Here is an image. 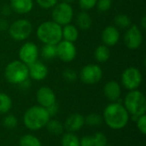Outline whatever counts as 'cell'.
Masks as SVG:
<instances>
[{
    "instance_id": "obj_4",
    "label": "cell",
    "mask_w": 146,
    "mask_h": 146,
    "mask_svg": "<svg viewBox=\"0 0 146 146\" xmlns=\"http://www.w3.org/2000/svg\"><path fill=\"white\" fill-rule=\"evenodd\" d=\"M124 107L129 115L137 118L146 112V99L143 92L139 90L129 91L124 98Z\"/></svg>"
},
{
    "instance_id": "obj_36",
    "label": "cell",
    "mask_w": 146,
    "mask_h": 146,
    "mask_svg": "<svg viewBox=\"0 0 146 146\" xmlns=\"http://www.w3.org/2000/svg\"><path fill=\"white\" fill-rule=\"evenodd\" d=\"M80 146H93L92 136H85L80 139Z\"/></svg>"
},
{
    "instance_id": "obj_9",
    "label": "cell",
    "mask_w": 146,
    "mask_h": 146,
    "mask_svg": "<svg viewBox=\"0 0 146 146\" xmlns=\"http://www.w3.org/2000/svg\"><path fill=\"white\" fill-rule=\"evenodd\" d=\"M103 77V70L97 64H87L84 66L80 73V80L86 85L98 83Z\"/></svg>"
},
{
    "instance_id": "obj_2",
    "label": "cell",
    "mask_w": 146,
    "mask_h": 146,
    "mask_svg": "<svg viewBox=\"0 0 146 146\" xmlns=\"http://www.w3.org/2000/svg\"><path fill=\"white\" fill-rule=\"evenodd\" d=\"M50 119L45 108L39 105H34L26 110L23 115L25 127L31 131H38L45 127Z\"/></svg>"
},
{
    "instance_id": "obj_8",
    "label": "cell",
    "mask_w": 146,
    "mask_h": 146,
    "mask_svg": "<svg viewBox=\"0 0 146 146\" xmlns=\"http://www.w3.org/2000/svg\"><path fill=\"white\" fill-rule=\"evenodd\" d=\"M143 80V76L139 68L129 67L126 68L121 74L122 86L128 91L137 90Z\"/></svg>"
},
{
    "instance_id": "obj_28",
    "label": "cell",
    "mask_w": 146,
    "mask_h": 146,
    "mask_svg": "<svg viewBox=\"0 0 146 146\" xmlns=\"http://www.w3.org/2000/svg\"><path fill=\"white\" fill-rule=\"evenodd\" d=\"M103 116L96 113H91L85 118V124L90 127H98L103 123Z\"/></svg>"
},
{
    "instance_id": "obj_22",
    "label": "cell",
    "mask_w": 146,
    "mask_h": 146,
    "mask_svg": "<svg viewBox=\"0 0 146 146\" xmlns=\"http://www.w3.org/2000/svg\"><path fill=\"white\" fill-rule=\"evenodd\" d=\"M47 131L52 135H60L63 133L64 126L57 120H49L45 126Z\"/></svg>"
},
{
    "instance_id": "obj_25",
    "label": "cell",
    "mask_w": 146,
    "mask_h": 146,
    "mask_svg": "<svg viewBox=\"0 0 146 146\" xmlns=\"http://www.w3.org/2000/svg\"><path fill=\"white\" fill-rule=\"evenodd\" d=\"M11 108L12 100L10 97L4 92H0V114H7Z\"/></svg>"
},
{
    "instance_id": "obj_10",
    "label": "cell",
    "mask_w": 146,
    "mask_h": 146,
    "mask_svg": "<svg viewBox=\"0 0 146 146\" xmlns=\"http://www.w3.org/2000/svg\"><path fill=\"white\" fill-rule=\"evenodd\" d=\"M124 43L129 50L139 49L143 43V34L137 25H131L124 35Z\"/></svg>"
},
{
    "instance_id": "obj_3",
    "label": "cell",
    "mask_w": 146,
    "mask_h": 146,
    "mask_svg": "<svg viewBox=\"0 0 146 146\" xmlns=\"http://www.w3.org/2000/svg\"><path fill=\"white\" fill-rule=\"evenodd\" d=\"M37 37L44 44H57L62 39V26L53 21L41 23L37 28Z\"/></svg>"
},
{
    "instance_id": "obj_18",
    "label": "cell",
    "mask_w": 146,
    "mask_h": 146,
    "mask_svg": "<svg viewBox=\"0 0 146 146\" xmlns=\"http://www.w3.org/2000/svg\"><path fill=\"white\" fill-rule=\"evenodd\" d=\"M9 7L12 11L19 15H25L32 11L33 0H10Z\"/></svg>"
},
{
    "instance_id": "obj_41",
    "label": "cell",
    "mask_w": 146,
    "mask_h": 146,
    "mask_svg": "<svg viewBox=\"0 0 146 146\" xmlns=\"http://www.w3.org/2000/svg\"><path fill=\"white\" fill-rule=\"evenodd\" d=\"M62 2H64V3H74V2H75V0H62Z\"/></svg>"
},
{
    "instance_id": "obj_21",
    "label": "cell",
    "mask_w": 146,
    "mask_h": 146,
    "mask_svg": "<svg viewBox=\"0 0 146 146\" xmlns=\"http://www.w3.org/2000/svg\"><path fill=\"white\" fill-rule=\"evenodd\" d=\"M94 57L98 62H106L110 57V50L108 46L101 44L98 46L94 51Z\"/></svg>"
},
{
    "instance_id": "obj_17",
    "label": "cell",
    "mask_w": 146,
    "mask_h": 146,
    "mask_svg": "<svg viewBox=\"0 0 146 146\" xmlns=\"http://www.w3.org/2000/svg\"><path fill=\"white\" fill-rule=\"evenodd\" d=\"M85 125V117L78 113L70 115L64 124V128L69 133H75L80 130Z\"/></svg>"
},
{
    "instance_id": "obj_23",
    "label": "cell",
    "mask_w": 146,
    "mask_h": 146,
    "mask_svg": "<svg viewBox=\"0 0 146 146\" xmlns=\"http://www.w3.org/2000/svg\"><path fill=\"white\" fill-rule=\"evenodd\" d=\"M61 145L62 146H80V139L74 133L68 132L62 135Z\"/></svg>"
},
{
    "instance_id": "obj_34",
    "label": "cell",
    "mask_w": 146,
    "mask_h": 146,
    "mask_svg": "<svg viewBox=\"0 0 146 146\" xmlns=\"http://www.w3.org/2000/svg\"><path fill=\"white\" fill-rule=\"evenodd\" d=\"M38 3V5L44 9H52L58 2V0H35Z\"/></svg>"
},
{
    "instance_id": "obj_14",
    "label": "cell",
    "mask_w": 146,
    "mask_h": 146,
    "mask_svg": "<svg viewBox=\"0 0 146 146\" xmlns=\"http://www.w3.org/2000/svg\"><path fill=\"white\" fill-rule=\"evenodd\" d=\"M101 38L104 45L108 47L114 46L118 43L120 39V32L117 27L108 26L103 30Z\"/></svg>"
},
{
    "instance_id": "obj_24",
    "label": "cell",
    "mask_w": 146,
    "mask_h": 146,
    "mask_svg": "<svg viewBox=\"0 0 146 146\" xmlns=\"http://www.w3.org/2000/svg\"><path fill=\"white\" fill-rule=\"evenodd\" d=\"M20 146H42V144L38 138L33 134L23 135L19 141Z\"/></svg>"
},
{
    "instance_id": "obj_5",
    "label": "cell",
    "mask_w": 146,
    "mask_h": 146,
    "mask_svg": "<svg viewBox=\"0 0 146 146\" xmlns=\"http://www.w3.org/2000/svg\"><path fill=\"white\" fill-rule=\"evenodd\" d=\"M4 77L9 83L20 85L29 78L28 66L20 60L12 61L4 68Z\"/></svg>"
},
{
    "instance_id": "obj_20",
    "label": "cell",
    "mask_w": 146,
    "mask_h": 146,
    "mask_svg": "<svg viewBox=\"0 0 146 146\" xmlns=\"http://www.w3.org/2000/svg\"><path fill=\"white\" fill-rule=\"evenodd\" d=\"M76 24L79 28L82 30H88L92 25V19L88 13L82 11L79 13L76 17Z\"/></svg>"
},
{
    "instance_id": "obj_12",
    "label": "cell",
    "mask_w": 146,
    "mask_h": 146,
    "mask_svg": "<svg viewBox=\"0 0 146 146\" xmlns=\"http://www.w3.org/2000/svg\"><path fill=\"white\" fill-rule=\"evenodd\" d=\"M77 50L74 43L61 40L56 44V56L64 62H70L76 57Z\"/></svg>"
},
{
    "instance_id": "obj_38",
    "label": "cell",
    "mask_w": 146,
    "mask_h": 146,
    "mask_svg": "<svg viewBox=\"0 0 146 146\" xmlns=\"http://www.w3.org/2000/svg\"><path fill=\"white\" fill-rule=\"evenodd\" d=\"M9 23L6 20L4 19H0V30L1 31H5L8 30L9 28Z\"/></svg>"
},
{
    "instance_id": "obj_42",
    "label": "cell",
    "mask_w": 146,
    "mask_h": 146,
    "mask_svg": "<svg viewBox=\"0 0 146 146\" xmlns=\"http://www.w3.org/2000/svg\"><path fill=\"white\" fill-rule=\"evenodd\" d=\"M106 146H110V145H106Z\"/></svg>"
},
{
    "instance_id": "obj_32",
    "label": "cell",
    "mask_w": 146,
    "mask_h": 146,
    "mask_svg": "<svg viewBox=\"0 0 146 146\" xmlns=\"http://www.w3.org/2000/svg\"><path fill=\"white\" fill-rule=\"evenodd\" d=\"M136 126H137V128L139 129V131L145 135L146 134V115H142L139 117L136 118Z\"/></svg>"
},
{
    "instance_id": "obj_11",
    "label": "cell",
    "mask_w": 146,
    "mask_h": 146,
    "mask_svg": "<svg viewBox=\"0 0 146 146\" xmlns=\"http://www.w3.org/2000/svg\"><path fill=\"white\" fill-rule=\"evenodd\" d=\"M38 55L39 50L38 49V46L33 42L24 43L21 46L19 50L20 61L27 66L38 61Z\"/></svg>"
},
{
    "instance_id": "obj_1",
    "label": "cell",
    "mask_w": 146,
    "mask_h": 146,
    "mask_svg": "<svg viewBox=\"0 0 146 146\" xmlns=\"http://www.w3.org/2000/svg\"><path fill=\"white\" fill-rule=\"evenodd\" d=\"M130 115L124 105L116 102L108 104L103 114V120L106 125L113 130L123 129L129 121Z\"/></svg>"
},
{
    "instance_id": "obj_37",
    "label": "cell",
    "mask_w": 146,
    "mask_h": 146,
    "mask_svg": "<svg viewBox=\"0 0 146 146\" xmlns=\"http://www.w3.org/2000/svg\"><path fill=\"white\" fill-rule=\"evenodd\" d=\"M46 110L49 114V115L51 117V116H55L57 113H58V110H59V108H58V105L56 103H55L54 104L49 106L48 108H46Z\"/></svg>"
},
{
    "instance_id": "obj_19",
    "label": "cell",
    "mask_w": 146,
    "mask_h": 146,
    "mask_svg": "<svg viewBox=\"0 0 146 146\" xmlns=\"http://www.w3.org/2000/svg\"><path fill=\"white\" fill-rule=\"evenodd\" d=\"M62 38L63 40L74 43L79 38V30L78 27L72 24H67L62 27Z\"/></svg>"
},
{
    "instance_id": "obj_39",
    "label": "cell",
    "mask_w": 146,
    "mask_h": 146,
    "mask_svg": "<svg viewBox=\"0 0 146 146\" xmlns=\"http://www.w3.org/2000/svg\"><path fill=\"white\" fill-rule=\"evenodd\" d=\"M19 86H20V87H21V89L27 90V89H28V88L31 86V81H30L28 79H27L26 80H24L23 82H21Z\"/></svg>"
},
{
    "instance_id": "obj_26",
    "label": "cell",
    "mask_w": 146,
    "mask_h": 146,
    "mask_svg": "<svg viewBox=\"0 0 146 146\" xmlns=\"http://www.w3.org/2000/svg\"><path fill=\"white\" fill-rule=\"evenodd\" d=\"M40 54L45 60H51L56 57V44H44L43 45Z\"/></svg>"
},
{
    "instance_id": "obj_30",
    "label": "cell",
    "mask_w": 146,
    "mask_h": 146,
    "mask_svg": "<svg viewBox=\"0 0 146 146\" xmlns=\"http://www.w3.org/2000/svg\"><path fill=\"white\" fill-rule=\"evenodd\" d=\"M3 124L8 129H14L18 125V120L13 115H7L3 120Z\"/></svg>"
},
{
    "instance_id": "obj_7",
    "label": "cell",
    "mask_w": 146,
    "mask_h": 146,
    "mask_svg": "<svg viewBox=\"0 0 146 146\" xmlns=\"http://www.w3.org/2000/svg\"><path fill=\"white\" fill-rule=\"evenodd\" d=\"M51 16L53 21L60 26H65L73 20L74 9L69 3L64 2L57 3L52 8Z\"/></svg>"
},
{
    "instance_id": "obj_33",
    "label": "cell",
    "mask_w": 146,
    "mask_h": 146,
    "mask_svg": "<svg viewBox=\"0 0 146 146\" xmlns=\"http://www.w3.org/2000/svg\"><path fill=\"white\" fill-rule=\"evenodd\" d=\"M112 5V0H98L97 2V8L101 12L108 11Z\"/></svg>"
},
{
    "instance_id": "obj_40",
    "label": "cell",
    "mask_w": 146,
    "mask_h": 146,
    "mask_svg": "<svg viewBox=\"0 0 146 146\" xmlns=\"http://www.w3.org/2000/svg\"><path fill=\"white\" fill-rule=\"evenodd\" d=\"M141 27L143 29H145L146 28V17L145 16H143L141 18Z\"/></svg>"
},
{
    "instance_id": "obj_27",
    "label": "cell",
    "mask_w": 146,
    "mask_h": 146,
    "mask_svg": "<svg viewBox=\"0 0 146 146\" xmlns=\"http://www.w3.org/2000/svg\"><path fill=\"white\" fill-rule=\"evenodd\" d=\"M115 24L117 27L121 29H127L132 25L131 18L125 14H119L115 17Z\"/></svg>"
},
{
    "instance_id": "obj_6",
    "label": "cell",
    "mask_w": 146,
    "mask_h": 146,
    "mask_svg": "<svg viewBox=\"0 0 146 146\" xmlns=\"http://www.w3.org/2000/svg\"><path fill=\"white\" fill-rule=\"evenodd\" d=\"M10 37L15 41L28 38L33 32V24L27 19H19L11 23L8 28Z\"/></svg>"
},
{
    "instance_id": "obj_29",
    "label": "cell",
    "mask_w": 146,
    "mask_h": 146,
    "mask_svg": "<svg viewBox=\"0 0 146 146\" xmlns=\"http://www.w3.org/2000/svg\"><path fill=\"white\" fill-rule=\"evenodd\" d=\"M107 142V137L102 132H98L92 136L93 146H106Z\"/></svg>"
},
{
    "instance_id": "obj_35",
    "label": "cell",
    "mask_w": 146,
    "mask_h": 146,
    "mask_svg": "<svg viewBox=\"0 0 146 146\" xmlns=\"http://www.w3.org/2000/svg\"><path fill=\"white\" fill-rule=\"evenodd\" d=\"M97 2L98 0H79V4L83 10H90L96 6Z\"/></svg>"
},
{
    "instance_id": "obj_15",
    "label": "cell",
    "mask_w": 146,
    "mask_h": 146,
    "mask_svg": "<svg viewBox=\"0 0 146 146\" xmlns=\"http://www.w3.org/2000/svg\"><path fill=\"white\" fill-rule=\"evenodd\" d=\"M28 74L34 80H43L48 75V68L43 62L36 61L28 65Z\"/></svg>"
},
{
    "instance_id": "obj_16",
    "label": "cell",
    "mask_w": 146,
    "mask_h": 146,
    "mask_svg": "<svg viewBox=\"0 0 146 146\" xmlns=\"http://www.w3.org/2000/svg\"><path fill=\"white\" fill-rule=\"evenodd\" d=\"M104 94L111 103L116 102L121 94V88L120 84L115 80L108 81L104 86Z\"/></svg>"
},
{
    "instance_id": "obj_31",
    "label": "cell",
    "mask_w": 146,
    "mask_h": 146,
    "mask_svg": "<svg viewBox=\"0 0 146 146\" xmlns=\"http://www.w3.org/2000/svg\"><path fill=\"white\" fill-rule=\"evenodd\" d=\"M62 77H63V79L66 81L72 83V82H74L77 80L78 74H77V73L74 69H72V68H67V69H65L62 72Z\"/></svg>"
},
{
    "instance_id": "obj_13",
    "label": "cell",
    "mask_w": 146,
    "mask_h": 146,
    "mask_svg": "<svg viewBox=\"0 0 146 146\" xmlns=\"http://www.w3.org/2000/svg\"><path fill=\"white\" fill-rule=\"evenodd\" d=\"M36 98L38 105L45 109L56 103V97L54 91L48 86L40 87L36 93Z\"/></svg>"
}]
</instances>
